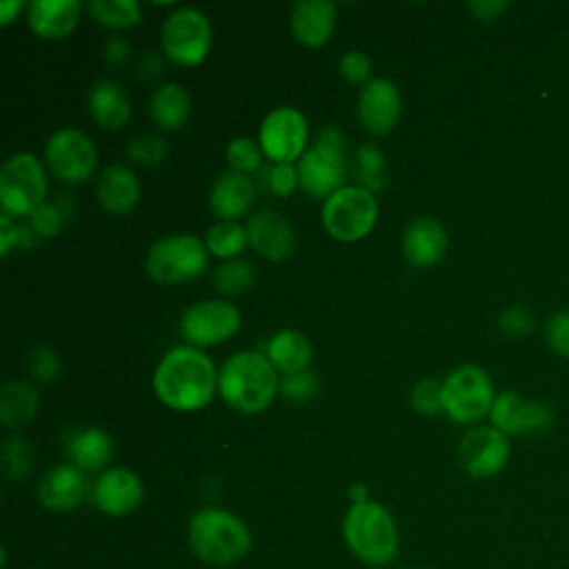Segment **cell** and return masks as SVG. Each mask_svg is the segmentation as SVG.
Here are the masks:
<instances>
[{"label":"cell","instance_id":"obj_1","mask_svg":"<svg viewBox=\"0 0 569 569\" xmlns=\"http://www.w3.org/2000/svg\"><path fill=\"white\" fill-rule=\"evenodd\" d=\"M156 398L176 411H198L218 391V369L198 347H171L153 369Z\"/></svg>","mask_w":569,"mask_h":569},{"label":"cell","instance_id":"obj_2","mask_svg":"<svg viewBox=\"0 0 569 569\" xmlns=\"http://www.w3.org/2000/svg\"><path fill=\"white\" fill-rule=\"evenodd\" d=\"M278 391V371L260 351H236L218 369V393L238 413L253 416L264 411Z\"/></svg>","mask_w":569,"mask_h":569},{"label":"cell","instance_id":"obj_3","mask_svg":"<svg viewBox=\"0 0 569 569\" xmlns=\"http://www.w3.org/2000/svg\"><path fill=\"white\" fill-rule=\"evenodd\" d=\"M189 547L209 565H233L251 549L249 527L231 511L204 507L189 520Z\"/></svg>","mask_w":569,"mask_h":569},{"label":"cell","instance_id":"obj_4","mask_svg":"<svg viewBox=\"0 0 569 569\" xmlns=\"http://www.w3.org/2000/svg\"><path fill=\"white\" fill-rule=\"evenodd\" d=\"M345 542L367 565H387L398 553V527L380 502L351 505L342 522Z\"/></svg>","mask_w":569,"mask_h":569},{"label":"cell","instance_id":"obj_5","mask_svg":"<svg viewBox=\"0 0 569 569\" xmlns=\"http://www.w3.org/2000/svg\"><path fill=\"white\" fill-rule=\"evenodd\" d=\"M296 167L300 176V189L311 198L327 200L333 191L345 187L347 158L342 131L333 124L322 127Z\"/></svg>","mask_w":569,"mask_h":569},{"label":"cell","instance_id":"obj_6","mask_svg":"<svg viewBox=\"0 0 569 569\" xmlns=\"http://www.w3.org/2000/svg\"><path fill=\"white\" fill-rule=\"evenodd\" d=\"M209 251L204 240L191 233H171L156 240L144 256V269L160 284H180L207 271Z\"/></svg>","mask_w":569,"mask_h":569},{"label":"cell","instance_id":"obj_7","mask_svg":"<svg viewBox=\"0 0 569 569\" xmlns=\"http://www.w3.org/2000/svg\"><path fill=\"white\" fill-rule=\"evenodd\" d=\"M320 220L331 238L358 242L367 238L378 222L376 193L360 184H345L322 202Z\"/></svg>","mask_w":569,"mask_h":569},{"label":"cell","instance_id":"obj_8","mask_svg":"<svg viewBox=\"0 0 569 569\" xmlns=\"http://www.w3.org/2000/svg\"><path fill=\"white\" fill-rule=\"evenodd\" d=\"M47 200V169L29 151L9 156L0 167V207L11 218H29Z\"/></svg>","mask_w":569,"mask_h":569},{"label":"cell","instance_id":"obj_9","mask_svg":"<svg viewBox=\"0 0 569 569\" xmlns=\"http://www.w3.org/2000/svg\"><path fill=\"white\" fill-rule=\"evenodd\" d=\"M496 400L493 382L480 365H458L442 380V411L460 425H473L489 416Z\"/></svg>","mask_w":569,"mask_h":569},{"label":"cell","instance_id":"obj_10","mask_svg":"<svg viewBox=\"0 0 569 569\" xmlns=\"http://www.w3.org/2000/svg\"><path fill=\"white\" fill-rule=\"evenodd\" d=\"M213 44V29L204 11L196 7L173 9L160 27V47L164 58L180 67L200 64Z\"/></svg>","mask_w":569,"mask_h":569},{"label":"cell","instance_id":"obj_11","mask_svg":"<svg viewBox=\"0 0 569 569\" xmlns=\"http://www.w3.org/2000/svg\"><path fill=\"white\" fill-rule=\"evenodd\" d=\"M98 164L93 140L76 127L53 131L44 142V167L64 184L84 182Z\"/></svg>","mask_w":569,"mask_h":569},{"label":"cell","instance_id":"obj_12","mask_svg":"<svg viewBox=\"0 0 569 569\" xmlns=\"http://www.w3.org/2000/svg\"><path fill=\"white\" fill-rule=\"evenodd\" d=\"M309 122L296 107L282 104L271 109L258 129V144L271 162H298L309 149Z\"/></svg>","mask_w":569,"mask_h":569},{"label":"cell","instance_id":"obj_13","mask_svg":"<svg viewBox=\"0 0 569 569\" xmlns=\"http://www.w3.org/2000/svg\"><path fill=\"white\" fill-rule=\"evenodd\" d=\"M240 311L227 300H200L189 305L180 320L178 329L187 345L204 349L227 342L240 329Z\"/></svg>","mask_w":569,"mask_h":569},{"label":"cell","instance_id":"obj_14","mask_svg":"<svg viewBox=\"0 0 569 569\" xmlns=\"http://www.w3.org/2000/svg\"><path fill=\"white\" fill-rule=\"evenodd\" d=\"M489 420L491 427H496L505 436H531L549 431L556 420V413L551 405L542 400L522 398L518 391L507 389L496 393Z\"/></svg>","mask_w":569,"mask_h":569},{"label":"cell","instance_id":"obj_15","mask_svg":"<svg viewBox=\"0 0 569 569\" xmlns=\"http://www.w3.org/2000/svg\"><path fill=\"white\" fill-rule=\"evenodd\" d=\"M456 453L467 476L485 480L505 469L511 453V445H509V436H505L491 425L471 427L458 440Z\"/></svg>","mask_w":569,"mask_h":569},{"label":"cell","instance_id":"obj_16","mask_svg":"<svg viewBox=\"0 0 569 569\" xmlns=\"http://www.w3.org/2000/svg\"><path fill=\"white\" fill-rule=\"evenodd\" d=\"M400 91L389 78H371L358 91L356 116L362 129L371 136H387L400 120Z\"/></svg>","mask_w":569,"mask_h":569},{"label":"cell","instance_id":"obj_17","mask_svg":"<svg viewBox=\"0 0 569 569\" xmlns=\"http://www.w3.org/2000/svg\"><path fill=\"white\" fill-rule=\"evenodd\" d=\"M247 236L251 249L271 262L291 258L298 244L291 222L276 209L256 211L247 222Z\"/></svg>","mask_w":569,"mask_h":569},{"label":"cell","instance_id":"obj_18","mask_svg":"<svg viewBox=\"0 0 569 569\" xmlns=\"http://www.w3.org/2000/svg\"><path fill=\"white\" fill-rule=\"evenodd\" d=\"M144 487L138 473L127 467H107L93 482L96 507L113 518L127 516L142 502Z\"/></svg>","mask_w":569,"mask_h":569},{"label":"cell","instance_id":"obj_19","mask_svg":"<svg viewBox=\"0 0 569 569\" xmlns=\"http://www.w3.org/2000/svg\"><path fill=\"white\" fill-rule=\"evenodd\" d=\"M447 247H449L447 231L442 222L431 216L413 218L411 222H407L400 236V249L405 260L418 269L436 267L445 258Z\"/></svg>","mask_w":569,"mask_h":569},{"label":"cell","instance_id":"obj_20","mask_svg":"<svg viewBox=\"0 0 569 569\" xmlns=\"http://www.w3.org/2000/svg\"><path fill=\"white\" fill-rule=\"evenodd\" d=\"M87 496V478L84 471L73 467L71 462L56 465L49 469L38 485V500L49 511H71Z\"/></svg>","mask_w":569,"mask_h":569},{"label":"cell","instance_id":"obj_21","mask_svg":"<svg viewBox=\"0 0 569 569\" xmlns=\"http://www.w3.org/2000/svg\"><path fill=\"white\" fill-rule=\"evenodd\" d=\"M27 24L42 40H64L80 22L82 4L78 0H31L27 4Z\"/></svg>","mask_w":569,"mask_h":569},{"label":"cell","instance_id":"obj_22","mask_svg":"<svg viewBox=\"0 0 569 569\" xmlns=\"http://www.w3.org/2000/svg\"><path fill=\"white\" fill-rule=\"evenodd\" d=\"M140 180L122 162L107 164L96 182V200L111 216H124L136 209L140 200Z\"/></svg>","mask_w":569,"mask_h":569},{"label":"cell","instance_id":"obj_23","mask_svg":"<svg viewBox=\"0 0 569 569\" xmlns=\"http://www.w3.org/2000/svg\"><path fill=\"white\" fill-rule=\"evenodd\" d=\"M289 27L300 44L322 47L336 29V4L329 0H300L291 7Z\"/></svg>","mask_w":569,"mask_h":569},{"label":"cell","instance_id":"obj_24","mask_svg":"<svg viewBox=\"0 0 569 569\" xmlns=\"http://www.w3.org/2000/svg\"><path fill=\"white\" fill-rule=\"evenodd\" d=\"M256 200V182L247 173H238L233 169L222 171L211 191H209V207L218 216V220L238 222Z\"/></svg>","mask_w":569,"mask_h":569},{"label":"cell","instance_id":"obj_25","mask_svg":"<svg viewBox=\"0 0 569 569\" xmlns=\"http://www.w3.org/2000/svg\"><path fill=\"white\" fill-rule=\"evenodd\" d=\"M87 109L93 122L107 131H120L131 118V100L120 82L98 80L87 96Z\"/></svg>","mask_w":569,"mask_h":569},{"label":"cell","instance_id":"obj_26","mask_svg":"<svg viewBox=\"0 0 569 569\" xmlns=\"http://www.w3.org/2000/svg\"><path fill=\"white\" fill-rule=\"evenodd\" d=\"M64 453L80 471H102L113 456V440L100 427L73 429L64 438Z\"/></svg>","mask_w":569,"mask_h":569},{"label":"cell","instance_id":"obj_27","mask_svg":"<svg viewBox=\"0 0 569 569\" xmlns=\"http://www.w3.org/2000/svg\"><path fill=\"white\" fill-rule=\"evenodd\" d=\"M264 356L276 367L278 373H296L309 369L313 347L311 340L298 329H280L276 331L264 347Z\"/></svg>","mask_w":569,"mask_h":569},{"label":"cell","instance_id":"obj_28","mask_svg":"<svg viewBox=\"0 0 569 569\" xmlns=\"http://www.w3.org/2000/svg\"><path fill=\"white\" fill-rule=\"evenodd\" d=\"M149 118L156 127L164 131H173L187 124L191 116V98L187 89L178 82H164L153 89L147 104Z\"/></svg>","mask_w":569,"mask_h":569},{"label":"cell","instance_id":"obj_29","mask_svg":"<svg viewBox=\"0 0 569 569\" xmlns=\"http://www.w3.org/2000/svg\"><path fill=\"white\" fill-rule=\"evenodd\" d=\"M40 409L38 391L22 382L11 380L0 389V422L9 429H20L29 425Z\"/></svg>","mask_w":569,"mask_h":569},{"label":"cell","instance_id":"obj_30","mask_svg":"<svg viewBox=\"0 0 569 569\" xmlns=\"http://www.w3.org/2000/svg\"><path fill=\"white\" fill-rule=\"evenodd\" d=\"M204 244L211 256L222 260H236L249 244L247 227L231 220H218L207 229Z\"/></svg>","mask_w":569,"mask_h":569},{"label":"cell","instance_id":"obj_31","mask_svg":"<svg viewBox=\"0 0 569 569\" xmlns=\"http://www.w3.org/2000/svg\"><path fill=\"white\" fill-rule=\"evenodd\" d=\"M84 9L98 24L109 29H129L142 20L138 0H89Z\"/></svg>","mask_w":569,"mask_h":569},{"label":"cell","instance_id":"obj_32","mask_svg":"<svg viewBox=\"0 0 569 569\" xmlns=\"http://www.w3.org/2000/svg\"><path fill=\"white\" fill-rule=\"evenodd\" d=\"M36 467V449L24 436H9L2 442V471L9 480H24Z\"/></svg>","mask_w":569,"mask_h":569},{"label":"cell","instance_id":"obj_33","mask_svg":"<svg viewBox=\"0 0 569 569\" xmlns=\"http://www.w3.org/2000/svg\"><path fill=\"white\" fill-rule=\"evenodd\" d=\"M71 204L67 198H56L53 202L44 200L31 216H29V227H31V233H36L38 238H51V236H58L69 216H71Z\"/></svg>","mask_w":569,"mask_h":569},{"label":"cell","instance_id":"obj_34","mask_svg":"<svg viewBox=\"0 0 569 569\" xmlns=\"http://www.w3.org/2000/svg\"><path fill=\"white\" fill-rule=\"evenodd\" d=\"M256 282V271L247 260H224L213 271V284L218 291L236 296L251 289Z\"/></svg>","mask_w":569,"mask_h":569},{"label":"cell","instance_id":"obj_35","mask_svg":"<svg viewBox=\"0 0 569 569\" xmlns=\"http://www.w3.org/2000/svg\"><path fill=\"white\" fill-rule=\"evenodd\" d=\"M229 169L238 171V173H247L251 176L253 171L262 169L264 162V153L260 149V144L256 140H251L249 136H236L229 140L227 149H224Z\"/></svg>","mask_w":569,"mask_h":569},{"label":"cell","instance_id":"obj_36","mask_svg":"<svg viewBox=\"0 0 569 569\" xmlns=\"http://www.w3.org/2000/svg\"><path fill=\"white\" fill-rule=\"evenodd\" d=\"M356 178L358 184L378 191L385 184V156L373 144H360L356 149Z\"/></svg>","mask_w":569,"mask_h":569},{"label":"cell","instance_id":"obj_37","mask_svg":"<svg viewBox=\"0 0 569 569\" xmlns=\"http://www.w3.org/2000/svg\"><path fill=\"white\" fill-rule=\"evenodd\" d=\"M127 156L140 167H158L167 160L169 147L158 133H140L127 142Z\"/></svg>","mask_w":569,"mask_h":569},{"label":"cell","instance_id":"obj_38","mask_svg":"<svg viewBox=\"0 0 569 569\" xmlns=\"http://www.w3.org/2000/svg\"><path fill=\"white\" fill-rule=\"evenodd\" d=\"M409 405L420 416H436L442 411V382L436 378L418 380L409 391Z\"/></svg>","mask_w":569,"mask_h":569},{"label":"cell","instance_id":"obj_39","mask_svg":"<svg viewBox=\"0 0 569 569\" xmlns=\"http://www.w3.org/2000/svg\"><path fill=\"white\" fill-rule=\"evenodd\" d=\"M262 171V182L264 187L280 198L291 196L298 187H300V176H298V167L291 162H271L267 169Z\"/></svg>","mask_w":569,"mask_h":569},{"label":"cell","instance_id":"obj_40","mask_svg":"<svg viewBox=\"0 0 569 569\" xmlns=\"http://www.w3.org/2000/svg\"><path fill=\"white\" fill-rule=\"evenodd\" d=\"M498 327L509 338H525V336H529L533 331L536 318H533L529 307H525V305H509L507 309L500 311Z\"/></svg>","mask_w":569,"mask_h":569},{"label":"cell","instance_id":"obj_41","mask_svg":"<svg viewBox=\"0 0 569 569\" xmlns=\"http://www.w3.org/2000/svg\"><path fill=\"white\" fill-rule=\"evenodd\" d=\"M318 387H320V380H318V376L311 369L287 373L280 380V393L284 398L293 400V402H302V400L313 398L318 393Z\"/></svg>","mask_w":569,"mask_h":569},{"label":"cell","instance_id":"obj_42","mask_svg":"<svg viewBox=\"0 0 569 569\" xmlns=\"http://www.w3.org/2000/svg\"><path fill=\"white\" fill-rule=\"evenodd\" d=\"M338 71L351 84H367L371 80V58L360 49H349L340 56Z\"/></svg>","mask_w":569,"mask_h":569},{"label":"cell","instance_id":"obj_43","mask_svg":"<svg viewBox=\"0 0 569 569\" xmlns=\"http://www.w3.org/2000/svg\"><path fill=\"white\" fill-rule=\"evenodd\" d=\"M29 371L40 382H53L62 371V362L51 347L40 345L29 353Z\"/></svg>","mask_w":569,"mask_h":569},{"label":"cell","instance_id":"obj_44","mask_svg":"<svg viewBox=\"0 0 569 569\" xmlns=\"http://www.w3.org/2000/svg\"><path fill=\"white\" fill-rule=\"evenodd\" d=\"M547 345L562 358H569V311H556L545 325Z\"/></svg>","mask_w":569,"mask_h":569},{"label":"cell","instance_id":"obj_45","mask_svg":"<svg viewBox=\"0 0 569 569\" xmlns=\"http://www.w3.org/2000/svg\"><path fill=\"white\" fill-rule=\"evenodd\" d=\"M22 229L13 222V218L9 213H0V256L7 258L9 251L13 249V244L20 242Z\"/></svg>","mask_w":569,"mask_h":569},{"label":"cell","instance_id":"obj_46","mask_svg":"<svg viewBox=\"0 0 569 569\" xmlns=\"http://www.w3.org/2000/svg\"><path fill=\"white\" fill-rule=\"evenodd\" d=\"M467 9L482 22L493 20L496 16H500L505 9H509L507 0H473L467 4Z\"/></svg>","mask_w":569,"mask_h":569},{"label":"cell","instance_id":"obj_47","mask_svg":"<svg viewBox=\"0 0 569 569\" xmlns=\"http://www.w3.org/2000/svg\"><path fill=\"white\" fill-rule=\"evenodd\" d=\"M104 60L109 62V64H113V67H118V64H122L127 58H129V53H131V47H129V42L124 40V38H120V36H111L107 42H104Z\"/></svg>","mask_w":569,"mask_h":569},{"label":"cell","instance_id":"obj_48","mask_svg":"<svg viewBox=\"0 0 569 569\" xmlns=\"http://www.w3.org/2000/svg\"><path fill=\"white\" fill-rule=\"evenodd\" d=\"M138 69H140L142 78H156L158 73H162V60H160V56L156 51H147L142 56Z\"/></svg>","mask_w":569,"mask_h":569},{"label":"cell","instance_id":"obj_49","mask_svg":"<svg viewBox=\"0 0 569 569\" xmlns=\"http://www.w3.org/2000/svg\"><path fill=\"white\" fill-rule=\"evenodd\" d=\"M22 9H27V4L20 2V0H4V2H0V27L11 24L20 16Z\"/></svg>","mask_w":569,"mask_h":569},{"label":"cell","instance_id":"obj_50","mask_svg":"<svg viewBox=\"0 0 569 569\" xmlns=\"http://www.w3.org/2000/svg\"><path fill=\"white\" fill-rule=\"evenodd\" d=\"M349 498H351V505L369 502V489H367V485H362V482H356V485L349 489Z\"/></svg>","mask_w":569,"mask_h":569}]
</instances>
